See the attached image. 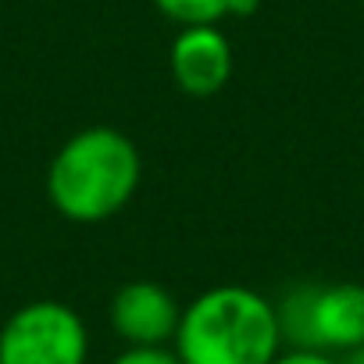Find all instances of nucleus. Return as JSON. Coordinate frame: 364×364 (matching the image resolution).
I'll return each instance as SVG.
<instances>
[{
	"mask_svg": "<svg viewBox=\"0 0 364 364\" xmlns=\"http://www.w3.org/2000/svg\"><path fill=\"white\" fill-rule=\"evenodd\" d=\"M143 157L136 143L111 125H90L68 136L50 168L47 197L54 211L75 225H97L114 218L139 190Z\"/></svg>",
	"mask_w": 364,
	"mask_h": 364,
	"instance_id": "nucleus-1",
	"label": "nucleus"
},
{
	"mask_svg": "<svg viewBox=\"0 0 364 364\" xmlns=\"http://www.w3.org/2000/svg\"><path fill=\"white\" fill-rule=\"evenodd\" d=\"M171 350L182 364H272L286 346L275 304L250 286H215L182 307Z\"/></svg>",
	"mask_w": 364,
	"mask_h": 364,
	"instance_id": "nucleus-2",
	"label": "nucleus"
},
{
	"mask_svg": "<svg viewBox=\"0 0 364 364\" xmlns=\"http://www.w3.org/2000/svg\"><path fill=\"white\" fill-rule=\"evenodd\" d=\"M286 350L346 353L364 343V286L360 282H300L275 304Z\"/></svg>",
	"mask_w": 364,
	"mask_h": 364,
	"instance_id": "nucleus-3",
	"label": "nucleus"
},
{
	"mask_svg": "<svg viewBox=\"0 0 364 364\" xmlns=\"http://www.w3.org/2000/svg\"><path fill=\"white\" fill-rule=\"evenodd\" d=\"M90 332L61 300L22 304L0 328V364H86Z\"/></svg>",
	"mask_w": 364,
	"mask_h": 364,
	"instance_id": "nucleus-4",
	"label": "nucleus"
},
{
	"mask_svg": "<svg viewBox=\"0 0 364 364\" xmlns=\"http://www.w3.org/2000/svg\"><path fill=\"white\" fill-rule=\"evenodd\" d=\"M178 321H182L178 300L150 279L125 282L111 296V328L125 346H168L175 343Z\"/></svg>",
	"mask_w": 364,
	"mask_h": 364,
	"instance_id": "nucleus-5",
	"label": "nucleus"
},
{
	"mask_svg": "<svg viewBox=\"0 0 364 364\" xmlns=\"http://www.w3.org/2000/svg\"><path fill=\"white\" fill-rule=\"evenodd\" d=\"M168 68L175 86L186 97H215L232 79V47L218 26L178 29L168 50Z\"/></svg>",
	"mask_w": 364,
	"mask_h": 364,
	"instance_id": "nucleus-6",
	"label": "nucleus"
},
{
	"mask_svg": "<svg viewBox=\"0 0 364 364\" xmlns=\"http://www.w3.org/2000/svg\"><path fill=\"white\" fill-rule=\"evenodd\" d=\"M154 8L171 18L178 29L186 26H218L222 18H243L257 11V0H154Z\"/></svg>",
	"mask_w": 364,
	"mask_h": 364,
	"instance_id": "nucleus-7",
	"label": "nucleus"
},
{
	"mask_svg": "<svg viewBox=\"0 0 364 364\" xmlns=\"http://www.w3.org/2000/svg\"><path fill=\"white\" fill-rule=\"evenodd\" d=\"M111 364H182L171 346H125Z\"/></svg>",
	"mask_w": 364,
	"mask_h": 364,
	"instance_id": "nucleus-8",
	"label": "nucleus"
},
{
	"mask_svg": "<svg viewBox=\"0 0 364 364\" xmlns=\"http://www.w3.org/2000/svg\"><path fill=\"white\" fill-rule=\"evenodd\" d=\"M272 364H339V357L318 353V350H282Z\"/></svg>",
	"mask_w": 364,
	"mask_h": 364,
	"instance_id": "nucleus-9",
	"label": "nucleus"
},
{
	"mask_svg": "<svg viewBox=\"0 0 364 364\" xmlns=\"http://www.w3.org/2000/svg\"><path fill=\"white\" fill-rule=\"evenodd\" d=\"M339 364H364V343L346 350V353H339Z\"/></svg>",
	"mask_w": 364,
	"mask_h": 364,
	"instance_id": "nucleus-10",
	"label": "nucleus"
},
{
	"mask_svg": "<svg viewBox=\"0 0 364 364\" xmlns=\"http://www.w3.org/2000/svg\"><path fill=\"white\" fill-rule=\"evenodd\" d=\"M360 4H364V0H360Z\"/></svg>",
	"mask_w": 364,
	"mask_h": 364,
	"instance_id": "nucleus-11",
	"label": "nucleus"
}]
</instances>
